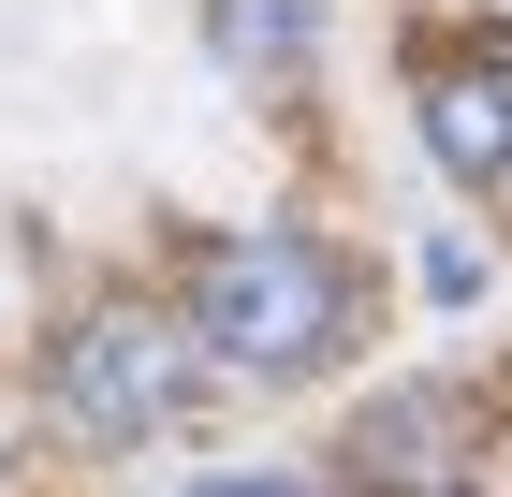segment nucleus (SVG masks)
I'll return each instance as SVG.
<instances>
[{
    "instance_id": "f257e3e1",
    "label": "nucleus",
    "mask_w": 512,
    "mask_h": 497,
    "mask_svg": "<svg viewBox=\"0 0 512 497\" xmlns=\"http://www.w3.org/2000/svg\"><path fill=\"white\" fill-rule=\"evenodd\" d=\"M191 337L235 381H308V366L352 351V264L322 234H293V220H249V234H220L191 264Z\"/></svg>"
},
{
    "instance_id": "f03ea898",
    "label": "nucleus",
    "mask_w": 512,
    "mask_h": 497,
    "mask_svg": "<svg viewBox=\"0 0 512 497\" xmlns=\"http://www.w3.org/2000/svg\"><path fill=\"white\" fill-rule=\"evenodd\" d=\"M191 395H205V337L191 322L103 307V322L59 337V424H74V439H161Z\"/></svg>"
},
{
    "instance_id": "7ed1b4c3",
    "label": "nucleus",
    "mask_w": 512,
    "mask_h": 497,
    "mask_svg": "<svg viewBox=\"0 0 512 497\" xmlns=\"http://www.w3.org/2000/svg\"><path fill=\"white\" fill-rule=\"evenodd\" d=\"M352 483L366 497H469L483 483V410L454 381H395V395H366V424H352Z\"/></svg>"
},
{
    "instance_id": "20e7f679",
    "label": "nucleus",
    "mask_w": 512,
    "mask_h": 497,
    "mask_svg": "<svg viewBox=\"0 0 512 497\" xmlns=\"http://www.w3.org/2000/svg\"><path fill=\"white\" fill-rule=\"evenodd\" d=\"M410 117H425V161H439V176L498 191V176H512V30L439 44L425 74H410Z\"/></svg>"
},
{
    "instance_id": "39448f33",
    "label": "nucleus",
    "mask_w": 512,
    "mask_h": 497,
    "mask_svg": "<svg viewBox=\"0 0 512 497\" xmlns=\"http://www.w3.org/2000/svg\"><path fill=\"white\" fill-rule=\"evenodd\" d=\"M205 44H220V74H235V88H278V74H308L322 0H205Z\"/></svg>"
},
{
    "instance_id": "423d86ee",
    "label": "nucleus",
    "mask_w": 512,
    "mask_h": 497,
    "mask_svg": "<svg viewBox=\"0 0 512 497\" xmlns=\"http://www.w3.org/2000/svg\"><path fill=\"white\" fill-rule=\"evenodd\" d=\"M425 293H439V307L483 293V249H469V234H439V249H425Z\"/></svg>"
},
{
    "instance_id": "0eeeda50",
    "label": "nucleus",
    "mask_w": 512,
    "mask_h": 497,
    "mask_svg": "<svg viewBox=\"0 0 512 497\" xmlns=\"http://www.w3.org/2000/svg\"><path fill=\"white\" fill-rule=\"evenodd\" d=\"M191 497H322L308 468H220V483H191Z\"/></svg>"
}]
</instances>
